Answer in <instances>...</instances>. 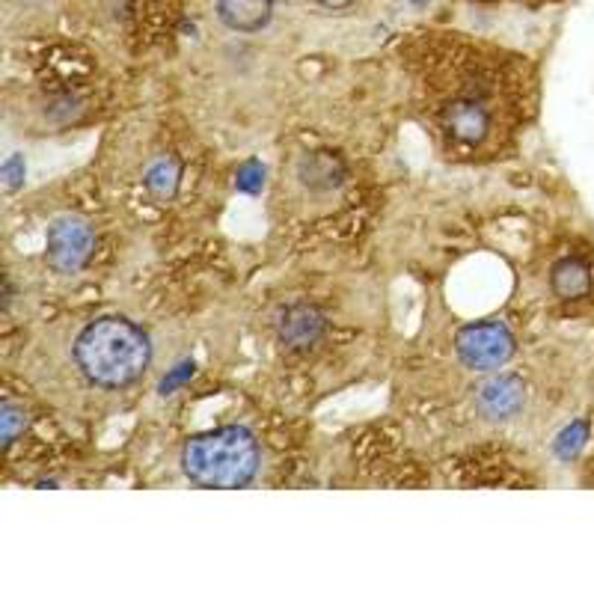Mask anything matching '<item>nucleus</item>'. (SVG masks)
<instances>
[{
    "mask_svg": "<svg viewBox=\"0 0 594 594\" xmlns=\"http://www.w3.org/2000/svg\"><path fill=\"white\" fill-rule=\"evenodd\" d=\"M74 360L90 383L102 390H122L143 378L152 360V345L129 318H99L78 336Z\"/></svg>",
    "mask_w": 594,
    "mask_h": 594,
    "instance_id": "1",
    "label": "nucleus"
},
{
    "mask_svg": "<svg viewBox=\"0 0 594 594\" xmlns=\"http://www.w3.org/2000/svg\"><path fill=\"white\" fill-rule=\"evenodd\" d=\"M182 470L199 488H244L259 470V443L238 426L196 434L182 449Z\"/></svg>",
    "mask_w": 594,
    "mask_h": 594,
    "instance_id": "2",
    "label": "nucleus"
},
{
    "mask_svg": "<svg viewBox=\"0 0 594 594\" xmlns=\"http://www.w3.org/2000/svg\"><path fill=\"white\" fill-rule=\"evenodd\" d=\"M455 351L461 362L475 371L502 369L514 357V336L500 321H479L458 330Z\"/></svg>",
    "mask_w": 594,
    "mask_h": 594,
    "instance_id": "3",
    "label": "nucleus"
},
{
    "mask_svg": "<svg viewBox=\"0 0 594 594\" xmlns=\"http://www.w3.org/2000/svg\"><path fill=\"white\" fill-rule=\"evenodd\" d=\"M93 253V229L78 217H60L48 229V265L60 274L81 270Z\"/></svg>",
    "mask_w": 594,
    "mask_h": 594,
    "instance_id": "4",
    "label": "nucleus"
},
{
    "mask_svg": "<svg viewBox=\"0 0 594 594\" xmlns=\"http://www.w3.org/2000/svg\"><path fill=\"white\" fill-rule=\"evenodd\" d=\"M443 131L461 146H479L491 131V113L475 99H455L440 113Z\"/></svg>",
    "mask_w": 594,
    "mask_h": 594,
    "instance_id": "5",
    "label": "nucleus"
},
{
    "mask_svg": "<svg viewBox=\"0 0 594 594\" xmlns=\"http://www.w3.org/2000/svg\"><path fill=\"white\" fill-rule=\"evenodd\" d=\"M277 336L291 351H307L325 336V316L309 304H291L279 313Z\"/></svg>",
    "mask_w": 594,
    "mask_h": 594,
    "instance_id": "6",
    "label": "nucleus"
},
{
    "mask_svg": "<svg viewBox=\"0 0 594 594\" xmlns=\"http://www.w3.org/2000/svg\"><path fill=\"white\" fill-rule=\"evenodd\" d=\"M523 399H526L523 381L514 378V375H500V378H493L479 390V410L488 419L500 422V419L518 417L520 408H523Z\"/></svg>",
    "mask_w": 594,
    "mask_h": 594,
    "instance_id": "7",
    "label": "nucleus"
},
{
    "mask_svg": "<svg viewBox=\"0 0 594 594\" xmlns=\"http://www.w3.org/2000/svg\"><path fill=\"white\" fill-rule=\"evenodd\" d=\"M217 16L235 33H259L274 16V0H217Z\"/></svg>",
    "mask_w": 594,
    "mask_h": 594,
    "instance_id": "8",
    "label": "nucleus"
},
{
    "mask_svg": "<svg viewBox=\"0 0 594 594\" xmlns=\"http://www.w3.org/2000/svg\"><path fill=\"white\" fill-rule=\"evenodd\" d=\"M304 185L316 187V191H330V187H339L345 178V164L339 155L334 152H313L307 158L300 161L297 167Z\"/></svg>",
    "mask_w": 594,
    "mask_h": 594,
    "instance_id": "9",
    "label": "nucleus"
},
{
    "mask_svg": "<svg viewBox=\"0 0 594 594\" xmlns=\"http://www.w3.org/2000/svg\"><path fill=\"white\" fill-rule=\"evenodd\" d=\"M550 286L562 300H580L592 291V270L580 259H562L553 265Z\"/></svg>",
    "mask_w": 594,
    "mask_h": 594,
    "instance_id": "10",
    "label": "nucleus"
},
{
    "mask_svg": "<svg viewBox=\"0 0 594 594\" xmlns=\"http://www.w3.org/2000/svg\"><path fill=\"white\" fill-rule=\"evenodd\" d=\"M178 176H182V170L173 158H161L158 164H152L146 173V187L152 194L158 196V199H170V196L176 194L178 187Z\"/></svg>",
    "mask_w": 594,
    "mask_h": 594,
    "instance_id": "11",
    "label": "nucleus"
},
{
    "mask_svg": "<svg viewBox=\"0 0 594 594\" xmlns=\"http://www.w3.org/2000/svg\"><path fill=\"white\" fill-rule=\"evenodd\" d=\"M585 434H588V426H585V422H574V426L567 428L565 434L559 437V443H556L559 455L574 458L576 452H580V445H583Z\"/></svg>",
    "mask_w": 594,
    "mask_h": 594,
    "instance_id": "12",
    "label": "nucleus"
},
{
    "mask_svg": "<svg viewBox=\"0 0 594 594\" xmlns=\"http://www.w3.org/2000/svg\"><path fill=\"white\" fill-rule=\"evenodd\" d=\"M0 419H3V445L10 449V445L16 443V437L24 431V410H19L16 404L7 401V404H3V417Z\"/></svg>",
    "mask_w": 594,
    "mask_h": 594,
    "instance_id": "13",
    "label": "nucleus"
},
{
    "mask_svg": "<svg viewBox=\"0 0 594 594\" xmlns=\"http://www.w3.org/2000/svg\"><path fill=\"white\" fill-rule=\"evenodd\" d=\"M262 182H265V170H262L259 164H247V167L238 173V187H244V191H259Z\"/></svg>",
    "mask_w": 594,
    "mask_h": 594,
    "instance_id": "14",
    "label": "nucleus"
},
{
    "mask_svg": "<svg viewBox=\"0 0 594 594\" xmlns=\"http://www.w3.org/2000/svg\"><path fill=\"white\" fill-rule=\"evenodd\" d=\"M3 176H7V191H16V187L21 185V178H24V164H21V158L7 161Z\"/></svg>",
    "mask_w": 594,
    "mask_h": 594,
    "instance_id": "15",
    "label": "nucleus"
},
{
    "mask_svg": "<svg viewBox=\"0 0 594 594\" xmlns=\"http://www.w3.org/2000/svg\"><path fill=\"white\" fill-rule=\"evenodd\" d=\"M316 3H318V7H325V10L339 12V10H348L354 0H316Z\"/></svg>",
    "mask_w": 594,
    "mask_h": 594,
    "instance_id": "16",
    "label": "nucleus"
}]
</instances>
